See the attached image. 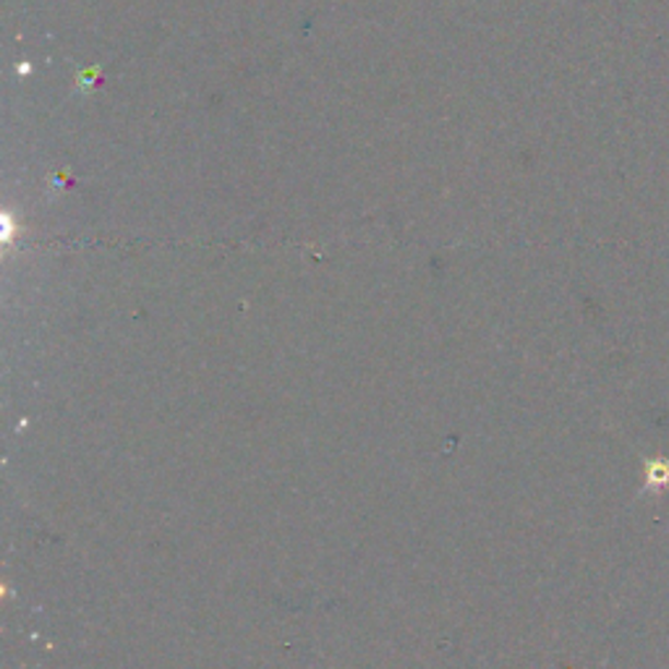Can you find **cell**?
<instances>
[{"mask_svg": "<svg viewBox=\"0 0 669 669\" xmlns=\"http://www.w3.org/2000/svg\"><path fill=\"white\" fill-rule=\"evenodd\" d=\"M667 484H669V466L659 463L657 471L648 473V486H659V492H661Z\"/></svg>", "mask_w": 669, "mask_h": 669, "instance_id": "1", "label": "cell"}]
</instances>
